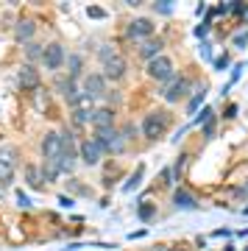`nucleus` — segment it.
I'll return each mask as SVG.
<instances>
[{
	"mask_svg": "<svg viewBox=\"0 0 248 251\" xmlns=\"http://www.w3.org/2000/svg\"><path fill=\"white\" fill-rule=\"evenodd\" d=\"M151 34H153V23L148 17H137L131 25L125 28V36L128 39H148Z\"/></svg>",
	"mask_w": 248,
	"mask_h": 251,
	"instance_id": "nucleus-8",
	"label": "nucleus"
},
{
	"mask_svg": "<svg viewBox=\"0 0 248 251\" xmlns=\"http://www.w3.org/2000/svg\"><path fill=\"white\" fill-rule=\"evenodd\" d=\"M59 151H62V137H59V131H48L42 140V153L48 159H53V156H59Z\"/></svg>",
	"mask_w": 248,
	"mask_h": 251,
	"instance_id": "nucleus-11",
	"label": "nucleus"
},
{
	"mask_svg": "<svg viewBox=\"0 0 248 251\" xmlns=\"http://www.w3.org/2000/svg\"><path fill=\"white\" fill-rule=\"evenodd\" d=\"M92 140H95V145H98L103 153H106V151H109V153H117L120 148H123V140H125V137L117 131L115 126H112V128H98Z\"/></svg>",
	"mask_w": 248,
	"mask_h": 251,
	"instance_id": "nucleus-1",
	"label": "nucleus"
},
{
	"mask_svg": "<svg viewBox=\"0 0 248 251\" xmlns=\"http://www.w3.org/2000/svg\"><path fill=\"white\" fill-rule=\"evenodd\" d=\"M59 204H62V206H73V201L67 196H59Z\"/></svg>",
	"mask_w": 248,
	"mask_h": 251,
	"instance_id": "nucleus-32",
	"label": "nucleus"
},
{
	"mask_svg": "<svg viewBox=\"0 0 248 251\" xmlns=\"http://www.w3.org/2000/svg\"><path fill=\"white\" fill-rule=\"evenodd\" d=\"M25 184H28L31 190H42V187H45L42 168H36V165H28V168H25Z\"/></svg>",
	"mask_w": 248,
	"mask_h": 251,
	"instance_id": "nucleus-13",
	"label": "nucleus"
},
{
	"mask_svg": "<svg viewBox=\"0 0 248 251\" xmlns=\"http://www.w3.org/2000/svg\"><path fill=\"white\" fill-rule=\"evenodd\" d=\"M106 92V78H103V73H89L87 78H84V95L87 98H100Z\"/></svg>",
	"mask_w": 248,
	"mask_h": 251,
	"instance_id": "nucleus-6",
	"label": "nucleus"
},
{
	"mask_svg": "<svg viewBox=\"0 0 248 251\" xmlns=\"http://www.w3.org/2000/svg\"><path fill=\"white\" fill-rule=\"evenodd\" d=\"M173 204L178 206V209H195V198L187 193V190H176L173 193Z\"/></svg>",
	"mask_w": 248,
	"mask_h": 251,
	"instance_id": "nucleus-17",
	"label": "nucleus"
},
{
	"mask_svg": "<svg viewBox=\"0 0 248 251\" xmlns=\"http://www.w3.org/2000/svg\"><path fill=\"white\" fill-rule=\"evenodd\" d=\"M204 134H206V140H212V134H215V115L206 120V126H204Z\"/></svg>",
	"mask_w": 248,
	"mask_h": 251,
	"instance_id": "nucleus-28",
	"label": "nucleus"
},
{
	"mask_svg": "<svg viewBox=\"0 0 248 251\" xmlns=\"http://www.w3.org/2000/svg\"><path fill=\"white\" fill-rule=\"evenodd\" d=\"M42 53H45V48L39 45V42H28V45H25V59H28V64L36 62V59H42Z\"/></svg>",
	"mask_w": 248,
	"mask_h": 251,
	"instance_id": "nucleus-22",
	"label": "nucleus"
},
{
	"mask_svg": "<svg viewBox=\"0 0 248 251\" xmlns=\"http://www.w3.org/2000/svg\"><path fill=\"white\" fill-rule=\"evenodd\" d=\"M64 62H67V53H64V45H62V42H50V45H45L42 64L48 67V70H62Z\"/></svg>",
	"mask_w": 248,
	"mask_h": 251,
	"instance_id": "nucleus-3",
	"label": "nucleus"
},
{
	"mask_svg": "<svg viewBox=\"0 0 248 251\" xmlns=\"http://www.w3.org/2000/svg\"><path fill=\"white\" fill-rule=\"evenodd\" d=\"M128 70V64H125L123 56H112L109 62H103V78L106 81H120Z\"/></svg>",
	"mask_w": 248,
	"mask_h": 251,
	"instance_id": "nucleus-7",
	"label": "nucleus"
},
{
	"mask_svg": "<svg viewBox=\"0 0 248 251\" xmlns=\"http://www.w3.org/2000/svg\"><path fill=\"white\" fill-rule=\"evenodd\" d=\"M226 64H229V56H218V59H215V67H218V70L226 67Z\"/></svg>",
	"mask_w": 248,
	"mask_h": 251,
	"instance_id": "nucleus-29",
	"label": "nucleus"
},
{
	"mask_svg": "<svg viewBox=\"0 0 248 251\" xmlns=\"http://www.w3.org/2000/svg\"><path fill=\"white\" fill-rule=\"evenodd\" d=\"M92 123V112L87 106H75L73 109V126H87Z\"/></svg>",
	"mask_w": 248,
	"mask_h": 251,
	"instance_id": "nucleus-20",
	"label": "nucleus"
},
{
	"mask_svg": "<svg viewBox=\"0 0 248 251\" xmlns=\"http://www.w3.org/2000/svg\"><path fill=\"white\" fill-rule=\"evenodd\" d=\"M100 148L95 145V140L89 137V140H81V159H84V165H98L100 162Z\"/></svg>",
	"mask_w": 248,
	"mask_h": 251,
	"instance_id": "nucleus-10",
	"label": "nucleus"
},
{
	"mask_svg": "<svg viewBox=\"0 0 248 251\" xmlns=\"http://www.w3.org/2000/svg\"><path fill=\"white\" fill-rule=\"evenodd\" d=\"M0 187H3V181H0Z\"/></svg>",
	"mask_w": 248,
	"mask_h": 251,
	"instance_id": "nucleus-34",
	"label": "nucleus"
},
{
	"mask_svg": "<svg viewBox=\"0 0 248 251\" xmlns=\"http://www.w3.org/2000/svg\"><path fill=\"white\" fill-rule=\"evenodd\" d=\"M204 95H206V84H201V87H198V92H195L193 98H190V103H187V112H190V115H193V112H198L201 100H204Z\"/></svg>",
	"mask_w": 248,
	"mask_h": 251,
	"instance_id": "nucleus-23",
	"label": "nucleus"
},
{
	"mask_svg": "<svg viewBox=\"0 0 248 251\" xmlns=\"http://www.w3.org/2000/svg\"><path fill=\"white\" fill-rule=\"evenodd\" d=\"M98 56H100V62H109L112 56H117V50H115V45H100Z\"/></svg>",
	"mask_w": 248,
	"mask_h": 251,
	"instance_id": "nucleus-24",
	"label": "nucleus"
},
{
	"mask_svg": "<svg viewBox=\"0 0 248 251\" xmlns=\"http://www.w3.org/2000/svg\"><path fill=\"white\" fill-rule=\"evenodd\" d=\"M81 67H84V56H81V53H70V56H67V75H70L73 81H78Z\"/></svg>",
	"mask_w": 248,
	"mask_h": 251,
	"instance_id": "nucleus-16",
	"label": "nucleus"
},
{
	"mask_svg": "<svg viewBox=\"0 0 248 251\" xmlns=\"http://www.w3.org/2000/svg\"><path fill=\"white\" fill-rule=\"evenodd\" d=\"M42 176H45V181H56V179H59V176H62V168H59V162H56V159H45Z\"/></svg>",
	"mask_w": 248,
	"mask_h": 251,
	"instance_id": "nucleus-19",
	"label": "nucleus"
},
{
	"mask_svg": "<svg viewBox=\"0 0 248 251\" xmlns=\"http://www.w3.org/2000/svg\"><path fill=\"white\" fill-rule=\"evenodd\" d=\"M112 120H115V112H112V109H95V112H92L95 128H112Z\"/></svg>",
	"mask_w": 248,
	"mask_h": 251,
	"instance_id": "nucleus-15",
	"label": "nucleus"
},
{
	"mask_svg": "<svg viewBox=\"0 0 248 251\" xmlns=\"http://www.w3.org/2000/svg\"><path fill=\"white\" fill-rule=\"evenodd\" d=\"M142 173H145V168L140 165V168H137V171H134L131 176H128V181L123 184V193H134V190L140 187V181H142Z\"/></svg>",
	"mask_w": 248,
	"mask_h": 251,
	"instance_id": "nucleus-21",
	"label": "nucleus"
},
{
	"mask_svg": "<svg viewBox=\"0 0 248 251\" xmlns=\"http://www.w3.org/2000/svg\"><path fill=\"white\" fill-rule=\"evenodd\" d=\"M87 14H89L92 20H100V17H106V11H103V9H98V6H89V9H87Z\"/></svg>",
	"mask_w": 248,
	"mask_h": 251,
	"instance_id": "nucleus-27",
	"label": "nucleus"
},
{
	"mask_svg": "<svg viewBox=\"0 0 248 251\" xmlns=\"http://www.w3.org/2000/svg\"><path fill=\"white\" fill-rule=\"evenodd\" d=\"M153 215H156V209H153L151 204H148V206L142 204V206H140V221H151Z\"/></svg>",
	"mask_w": 248,
	"mask_h": 251,
	"instance_id": "nucleus-25",
	"label": "nucleus"
},
{
	"mask_svg": "<svg viewBox=\"0 0 248 251\" xmlns=\"http://www.w3.org/2000/svg\"><path fill=\"white\" fill-rule=\"evenodd\" d=\"M246 42H248V34H237V36H234V45H240V48H243Z\"/></svg>",
	"mask_w": 248,
	"mask_h": 251,
	"instance_id": "nucleus-30",
	"label": "nucleus"
},
{
	"mask_svg": "<svg viewBox=\"0 0 248 251\" xmlns=\"http://www.w3.org/2000/svg\"><path fill=\"white\" fill-rule=\"evenodd\" d=\"M226 117H237V106H234V103H229V106H226Z\"/></svg>",
	"mask_w": 248,
	"mask_h": 251,
	"instance_id": "nucleus-31",
	"label": "nucleus"
},
{
	"mask_svg": "<svg viewBox=\"0 0 248 251\" xmlns=\"http://www.w3.org/2000/svg\"><path fill=\"white\" fill-rule=\"evenodd\" d=\"M246 251H248V249H246Z\"/></svg>",
	"mask_w": 248,
	"mask_h": 251,
	"instance_id": "nucleus-35",
	"label": "nucleus"
},
{
	"mask_svg": "<svg viewBox=\"0 0 248 251\" xmlns=\"http://www.w3.org/2000/svg\"><path fill=\"white\" fill-rule=\"evenodd\" d=\"M246 9H248L246 3H240V6H234V14H246Z\"/></svg>",
	"mask_w": 248,
	"mask_h": 251,
	"instance_id": "nucleus-33",
	"label": "nucleus"
},
{
	"mask_svg": "<svg viewBox=\"0 0 248 251\" xmlns=\"http://www.w3.org/2000/svg\"><path fill=\"white\" fill-rule=\"evenodd\" d=\"M187 90H190V81L181 78V75H173V78H170V84L162 90V95H165V100L176 103V100H181L187 95Z\"/></svg>",
	"mask_w": 248,
	"mask_h": 251,
	"instance_id": "nucleus-5",
	"label": "nucleus"
},
{
	"mask_svg": "<svg viewBox=\"0 0 248 251\" xmlns=\"http://www.w3.org/2000/svg\"><path fill=\"white\" fill-rule=\"evenodd\" d=\"M56 90L64 95V100L73 98L75 92H78V87H75V81L70 78V75H56Z\"/></svg>",
	"mask_w": 248,
	"mask_h": 251,
	"instance_id": "nucleus-14",
	"label": "nucleus"
},
{
	"mask_svg": "<svg viewBox=\"0 0 248 251\" xmlns=\"http://www.w3.org/2000/svg\"><path fill=\"white\" fill-rule=\"evenodd\" d=\"M159 50H162V42H159V39H151V42L145 39V42L140 45V53L145 56L148 62H151V59H156V56H159Z\"/></svg>",
	"mask_w": 248,
	"mask_h": 251,
	"instance_id": "nucleus-18",
	"label": "nucleus"
},
{
	"mask_svg": "<svg viewBox=\"0 0 248 251\" xmlns=\"http://www.w3.org/2000/svg\"><path fill=\"white\" fill-rule=\"evenodd\" d=\"M34 34H36L34 20H20V25L14 28V39H17V42H25V45H28V39H31Z\"/></svg>",
	"mask_w": 248,
	"mask_h": 251,
	"instance_id": "nucleus-12",
	"label": "nucleus"
},
{
	"mask_svg": "<svg viewBox=\"0 0 248 251\" xmlns=\"http://www.w3.org/2000/svg\"><path fill=\"white\" fill-rule=\"evenodd\" d=\"M209 117H212V109H209V106H206V109H201V115H198V117L193 120V126H198V123H206Z\"/></svg>",
	"mask_w": 248,
	"mask_h": 251,
	"instance_id": "nucleus-26",
	"label": "nucleus"
},
{
	"mask_svg": "<svg viewBox=\"0 0 248 251\" xmlns=\"http://www.w3.org/2000/svg\"><path fill=\"white\" fill-rule=\"evenodd\" d=\"M165 128H168V115L156 109V112H148L145 120H142V134L148 137V140H159L165 134Z\"/></svg>",
	"mask_w": 248,
	"mask_h": 251,
	"instance_id": "nucleus-2",
	"label": "nucleus"
},
{
	"mask_svg": "<svg viewBox=\"0 0 248 251\" xmlns=\"http://www.w3.org/2000/svg\"><path fill=\"white\" fill-rule=\"evenodd\" d=\"M17 84L23 90H39V70H36L34 64H25L17 73Z\"/></svg>",
	"mask_w": 248,
	"mask_h": 251,
	"instance_id": "nucleus-9",
	"label": "nucleus"
},
{
	"mask_svg": "<svg viewBox=\"0 0 248 251\" xmlns=\"http://www.w3.org/2000/svg\"><path fill=\"white\" fill-rule=\"evenodd\" d=\"M173 62H170L168 56H156V59H151L148 62V75L156 81H170L173 78Z\"/></svg>",
	"mask_w": 248,
	"mask_h": 251,
	"instance_id": "nucleus-4",
	"label": "nucleus"
}]
</instances>
